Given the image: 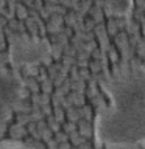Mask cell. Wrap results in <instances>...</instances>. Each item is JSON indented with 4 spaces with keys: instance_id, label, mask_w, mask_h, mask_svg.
<instances>
[{
    "instance_id": "6da1fadb",
    "label": "cell",
    "mask_w": 145,
    "mask_h": 149,
    "mask_svg": "<svg viewBox=\"0 0 145 149\" xmlns=\"http://www.w3.org/2000/svg\"><path fill=\"white\" fill-rule=\"evenodd\" d=\"M111 104L95 118V138L109 148L145 143V67L130 64L108 79Z\"/></svg>"
},
{
    "instance_id": "7a4b0ae2",
    "label": "cell",
    "mask_w": 145,
    "mask_h": 149,
    "mask_svg": "<svg viewBox=\"0 0 145 149\" xmlns=\"http://www.w3.org/2000/svg\"><path fill=\"white\" fill-rule=\"evenodd\" d=\"M50 54V44L47 40L30 36H14L9 42V61L14 65L39 64Z\"/></svg>"
},
{
    "instance_id": "3957f363",
    "label": "cell",
    "mask_w": 145,
    "mask_h": 149,
    "mask_svg": "<svg viewBox=\"0 0 145 149\" xmlns=\"http://www.w3.org/2000/svg\"><path fill=\"white\" fill-rule=\"evenodd\" d=\"M22 90V81L14 72L0 68V123L9 115Z\"/></svg>"
},
{
    "instance_id": "277c9868",
    "label": "cell",
    "mask_w": 145,
    "mask_h": 149,
    "mask_svg": "<svg viewBox=\"0 0 145 149\" xmlns=\"http://www.w3.org/2000/svg\"><path fill=\"white\" fill-rule=\"evenodd\" d=\"M131 6H133V0H108L106 2V8L119 16L128 14L131 11Z\"/></svg>"
},
{
    "instance_id": "5b68a950",
    "label": "cell",
    "mask_w": 145,
    "mask_h": 149,
    "mask_svg": "<svg viewBox=\"0 0 145 149\" xmlns=\"http://www.w3.org/2000/svg\"><path fill=\"white\" fill-rule=\"evenodd\" d=\"M0 149H44L39 144L17 141V140H3L0 141Z\"/></svg>"
}]
</instances>
